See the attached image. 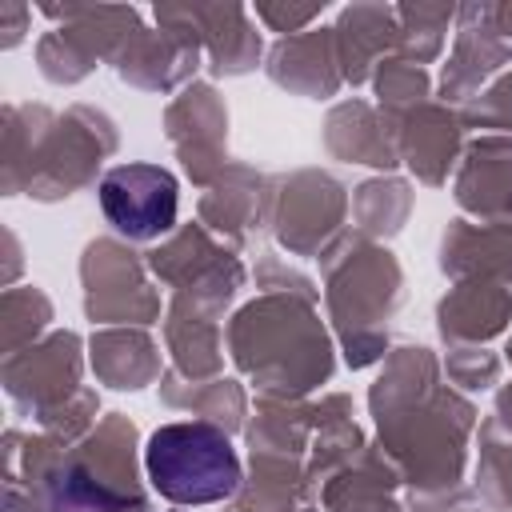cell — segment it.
Listing matches in <instances>:
<instances>
[{
	"label": "cell",
	"instance_id": "7a4b0ae2",
	"mask_svg": "<svg viewBox=\"0 0 512 512\" xmlns=\"http://www.w3.org/2000/svg\"><path fill=\"white\" fill-rule=\"evenodd\" d=\"M180 188L160 164H116L100 180L104 220L128 240H156L176 224Z\"/></svg>",
	"mask_w": 512,
	"mask_h": 512
},
{
	"label": "cell",
	"instance_id": "6da1fadb",
	"mask_svg": "<svg viewBox=\"0 0 512 512\" xmlns=\"http://www.w3.org/2000/svg\"><path fill=\"white\" fill-rule=\"evenodd\" d=\"M144 468L152 488L172 504H216L240 488V456L232 440L204 420L156 428L144 448Z\"/></svg>",
	"mask_w": 512,
	"mask_h": 512
}]
</instances>
